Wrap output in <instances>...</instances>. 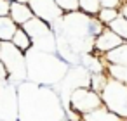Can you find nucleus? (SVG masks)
<instances>
[{
  "label": "nucleus",
  "mask_w": 127,
  "mask_h": 121,
  "mask_svg": "<svg viewBox=\"0 0 127 121\" xmlns=\"http://www.w3.org/2000/svg\"><path fill=\"white\" fill-rule=\"evenodd\" d=\"M94 49L96 50H99L101 54H108V52H111V50H115L117 47H120L124 42L108 28V26H104L103 28V31L97 35V38L94 40Z\"/></svg>",
  "instance_id": "nucleus-4"
},
{
  "label": "nucleus",
  "mask_w": 127,
  "mask_h": 121,
  "mask_svg": "<svg viewBox=\"0 0 127 121\" xmlns=\"http://www.w3.org/2000/svg\"><path fill=\"white\" fill-rule=\"evenodd\" d=\"M103 28H104V26H103L96 17H92V19H89V21H87V35H89V36H92L94 40H96V38H97V35L103 31Z\"/></svg>",
  "instance_id": "nucleus-15"
},
{
  "label": "nucleus",
  "mask_w": 127,
  "mask_h": 121,
  "mask_svg": "<svg viewBox=\"0 0 127 121\" xmlns=\"http://www.w3.org/2000/svg\"><path fill=\"white\" fill-rule=\"evenodd\" d=\"M28 7H30L33 17H37L47 24H51L52 21H56L63 16V12L54 4V0H28Z\"/></svg>",
  "instance_id": "nucleus-3"
},
{
  "label": "nucleus",
  "mask_w": 127,
  "mask_h": 121,
  "mask_svg": "<svg viewBox=\"0 0 127 121\" xmlns=\"http://www.w3.org/2000/svg\"><path fill=\"white\" fill-rule=\"evenodd\" d=\"M106 61H108V64L127 68V43H122V45L117 47L115 50L108 52V54H106Z\"/></svg>",
  "instance_id": "nucleus-8"
},
{
  "label": "nucleus",
  "mask_w": 127,
  "mask_h": 121,
  "mask_svg": "<svg viewBox=\"0 0 127 121\" xmlns=\"http://www.w3.org/2000/svg\"><path fill=\"white\" fill-rule=\"evenodd\" d=\"M101 104L113 114L127 119V85H122L111 78H108L104 88L99 93Z\"/></svg>",
  "instance_id": "nucleus-1"
},
{
  "label": "nucleus",
  "mask_w": 127,
  "mask_h": 121,
  "mask_svg": "<svg viewBox=\"0 0 127 121\" xmlns=\"http://www.w3.org/2000/svg\"><path fill=\"white\" fill-rule=\"evenodd\" d=\"M11 43H12V47H14V49H18L21 54H25V52L33 45L32 38L28 36V33H26L21 26H18V28H16L14 35H12V38H11Z\"/></svg>",
  "instance_id": "nucleus-7"
},
{
  "label": "nucleus",
  "mask_w": 127,
  "mask_h": 121,
  "mask_svg": "<svg viewBox=\"0 0 127 121\" xmlns=\"http://www.w3.org/2000/svg\"><path fill=\"white\" fill-rule=\"evenodd\" d=\"M54 4L58 5V9L64 14V12H75L78 11V0H54Z\"/></svg>",
  "instance_id": "nucleus-14"
},
{
  "label": "nucleus",
  "mask_w": 127,
  "mask_h": 121,
  "mask_svg": "<svg viewBox=\"0 0 127 121\" xmlns=\"http://www.w3.org/2000/svg\"><path fill=\"white\" fill-rule=\"evenodd\" d=\"M16 28H18V26L12 23V19H11L9 16L0 17V43L11 42V38H12Z\"/></svg>",
  "instance_id": "nucleus-9"
},
{
  "label": "nucleus",
  "mask_w": 127,
  "mask_h": 121,
  "mask_svg": "<svg viewBox=\"0 0 127 121\" xmlns=\"http://www.w3.org/2000/svg\"><path fill=\"white\" fill-rule=\"evenodd\" d=\"M97 2H99L101 9H117L118 11L122 0H97Z\"/></svg>",
  "instance_id": "nucleus-16"
},
{
  "label": "nucleus",
  "mask_w": 127,
  "mask_h": 121,
  "mask_svg": "<svg viewBox=\"0 0 127 121\" xmlns=\"http://www.w3.org/2000/svg\"><path fill=\"white\" fill-rule=\"evenodd\" d=\"M117 16H118V11H117V9H99L96 19H97L103 26H108Z\"/></svg>",
  "instance_id": "nucleus-13"
},
{
  "label": "nucleus",
  "mask_w": 127,
  "mask_h": 121,
  "mask_svg": "<svg viewBox=\"0 0 127 121\" xmlns=\"http://www.w3.org/2000/svg\"><path fill=\"white\" fill-rule=\"evenodd\" d=\"M82 118H84V121H124L120 116L110 112L104 105H99L97 109H94V111L84 114Z\"/></svg>",
  "instance_id": "nucleus-6"
},
{
  "label": "nucleus",
  "mask_w": 127,
  "mask_h": 121,
  "mask_svg": "<svg viewBox=\"0 0 127 121\" xmlns=\"http://www.w3.org/2000/svg\"><path fill=\"white\" fill-rule=\"evenodd\" d=\"M118 16L127 21V0H122V4H120V7H118Z\"/></svg>",
  "instance_id": "nucleus-18"
},
{
  "label": "nucleus",
  "mask_w": 127,
  "mask_h": 121,
  "mask_svg": "<svg viewBox=\"0 0 127 121\" xmlns=\"http://www.w3.org/2000/svg\"><path fill=\"white\" fill-rule=\"evenodd\" d=\"M99 9H101V5L97 0H78V11H82L89 19L96 17Z\"/></svg>",
  "instance_id": "nucleus-11"
},
{
  "label": "nucleus",
  "mask_w": 127,
  "mask_h": 121,
  "mask_svg": "<svg viewBox=\"0 0 127 121\" xmlns=\"http://www.w3.org/2000/svg\"><path fill=\"white\" fill-rule=\"evenodd\" d=\"M16 121H21V119H19V118H18V119H16Z\"/></svg>",
  "instance_id": "nucleus-21"
},
{
  "label": "nucleus",
  "mask_w": 127,
  "mask_h": 121,
  "mask_svg": "<svg viewBox=\"0 0 127 121\" xmlns=\"http://www.w3.org/2000/svg\"><path fill=\"white\" fill-rule=\"evenodd\" d=\"M108 78L122 83V85H127V68L124 66H113V64H108Z\"/></svg>",
  "instance_id": "nucleus-12"
},
{
  "label": "nucleus",
  "mask_w": 127,
  "mask_h": 121,
  "mask_svg": "<svg viewBox=\"0 0 127 121\" xmlns=\"http://www.w3.org/2000/svg\"><path fill=\"white\" fill-rule=\"evenodd\" d=\"M108 28L124 42V43H127V21L124 19V17H120V16H117L110 24H108Z\"/></svg>",
  "instance_id": "nucleus-10"
},
{
  "label": "nucleus",
  "mask_w": 127,
  "mask_h": 121,
  "mask_svg": "<svg viewBox=\"0 0 127 121\" xmlns=\"http://www.w3.org/2000/svg\"><path fill=\"white\" fill-rule=\"evenodd\" d=\"M9 7H11V4L7 0H0V17L9 16Z\"/></svg>",
  "instance_id": "nucleus-17"
},
{
  "label": "nucleus",
  "mask_w": 127,
  "mask_h": 121,
  "mask_svg": "<svg viewBox=\"0 0 127 121\" xmlns=\"http://www.w3.org/2000/svg\"><path fill=\"white\" fill-rule=\"evenodd\" d=\"M14 2H16V4H25V5H26L28 0H14Z\"/></svg>",
  "instance_id": "nucleus-20"
},
{
  "label": "nucleus",
  "mask_w": 127,
  "mask_h": 121,
  "mask_svg": "<svg viewBox=\"0 0 127 121\" xmlns=\"http://www.w3.org/2000/svg\"><path fill=\"white\" fill-rule=\"evenodd\" d=\"M9 17L12 19V23H14L16 26H25L28 21L33 19V14H32L28 4L25 5V4H16V2H12L11 7H9Z\"/></svg>",
  "instance_id": "nucleus-5"
},
{
  "label": "nucleus",
  "mask_w": 127,
  "mask_h": 121,
  "mask_svg": "<svg viewBox=\"0 0 127 121\" xmlns=\"http://www.w3.org/2000/svg\"><path fill=\"white\" fill-rule=\"evenodd\" d=\"M7 69H5V66H4V62L2 61H0V80H5L7 78Z\"/></svg>",
  "instance_id": "nucleus-19"
},
{
  "label": "nucleus",
  "mask_w": 127,
  "mask_h": 121,
  "mask_svg": "<svg viewBox=\"0 0 127 121\" xmlns=\"http://www.w3.org/2000/svg\"><path fill=\"white\" fill-rule=\"evenodd\" d=\"M99 105H103L99 95H97L96 92H92V90H87V88H78V90H75V92H73L71 104H70L71 111L77 112L78 116H84V114H87V112L97 109Z\"/></svg>",
  "instance_id": "nucleus-2"
}]
</instances>
